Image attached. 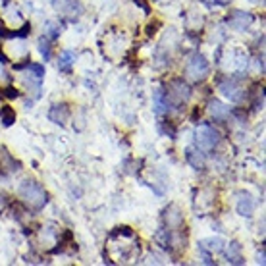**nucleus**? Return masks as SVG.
<instances>
[{"mask_svg": "<svg viewBox=\"0 0 266 266\" xmlns=\"http://www.w3.org/2000/svg\"><path fill=\"white\" fill-rule=\"evenodd\" d=\"M18 193H20V197L24 199V203H26L29 208H33V210H41L45 204L49 203V195H47V191L43 189L37 181H33V179L22 181V185H20Z\"/></svg>", "mask_w": 266, "mask_h": 266, "instance_id": "f257e3e1", "label": "nucleus"}, {"mask_svg": "<svg viewBox=\"0 0 266 266\" xmlns=\"http://www.w3.org/2000/svg\"><path fill=\"white\" fill-rule=\"evenodd\" d=\"M210 72V66H208V60L204 58L201 52H195L189 58V62L185 66V76L193 79V81H201L204 77L208 76Z\"/></svg>", "mask_w": 266, "mask_h": 266, "instance_id": "f03ea898", "label": "nucleus"}, {"mask_svg": "<svg viewBox=\"0 0 266 266\" xmlns=\"http://www.w3.org/2000/svg\"><path fill=\"white\" fill-rule=\"evenodd\" d=\"M220 141V133L216 131L214 127L210 126H201L195 131V143L199 151H212Z\"/></svg>", "mask_w": 266, "mask_h": 266, "instance_id": "7ed1b4c3", "label": "nucleus"}, {"mask_svg": "<svg viewBox=\"0 0 266 266\" xmlns=\"http://www.w3.org/2000/svg\"><path fill=\"white\" fill-rule=\"evenodd\" d=\"M191 97V89L189 85L185 83V81H181V79H174L172 83H170V87H168V93H166V99L168 102H172V104H176V106H181L183 102H187Z\"/></svg>", "mask_w": 266, "mask_h": 266, "instance_id": "20e7f679", "label": "nucleus"}, {"mask_svg": "<svg viewBox=\"0 0 266 266\" xmlns=\"http://www.w3.org/2000/svg\"><path fill=\"white\" fill-rule=\"evenodd\" d=\"M218 89H220V93H222L226 99H229L231 102H239L241 99H243V95H245V91L241 89V85L237 83V79H233V77H226L224 81H220Z\"/></svg>", "mask_w": 266, "mask_h": 266, "instance_id": "39448f33", "label": "nucleus"}, {"mask_svg": "<svg viewBox=\"0 0 266 266\" xmlns=\"http://www.w3.org/2000/svg\"><path fill=\"white\" fill-rule=\"evenodd\" d=\"M228 26L231 27V29H235V31H247L249 27H251V24L254 22L253 14L249 12H243V10H235V12H231L228 16Z\"/></svg>", "mask_w": 266, "mask_h": 266, "instance_id": "423d86ee", "label": "nucleus"}, {"mask_svg": "<svg viewBox=\"0 0 266 266\" xmlns=\"http://www.w3.org/2000/svg\"><path fill=\"white\" fill-rule=\"evenodd\" d=\"M237 197H239V199H237V214L245 216V218H251L254 212L253 197H251L249 193H243V191H241Z\"/></svg>", "mask_w": 266, "mask_h": 266, "instance_id": "0eeeda50", "label": "nucleus"}, {"mask_svg": "<svg viewBox=\"0 0 266 266\" xmlns=\"http://www.w3.org/2000/svg\"><path fill=\"white\" fill-rule=\"evenodd\" d=\"M68 118H70V108L64 102L62 104H54L49 110V120L54 122V124H58V126H64L68 122Z\"/></svg>", "mask_w": 266, "mask_h": 266, "instance_id": "6e6552de", "label": "nucleus"}, {"mask_svg": "<svg viewBox=\"0 0 266 266\" xmlns=\"http://www.w3.org/2000/svg\"><path fill=\"white\" fill-rule=\"evenodd\" d=\"M199 249L203 251V253H222L224 251V239H220V237H208V239H203L199 243Z\"/></svg>", "mask_w": 266, "mask_h": 266, "instance_id": "1a4fd4ad", "label": "nucleus"}, {"mask_svg": "<svg viewBox=\"0 0 266 266\" xmlns=\"http://www.w3.org/2000/svg\"><path fill=\"white\" fill-rule=\"evenodd\" d=\"M226 258L229 264H245V258L241 254V245L237 241H231L226 249Z\"/></svg>", "mask_w": 266, "mask_h": 266, "instance_id": "9d476101", "label": "nucleus"}, {"mask_svg": "<svg viewBox=\"0 0 266 266\" xmlns=\"http://www.w3.org/2000/svg\"><path fill=\"white\" fill-rule=\"evenodd\" d=\"M185 158H187V162H189L195 170H203L204 168V156L201 154L199 149H195V147H189L187 151H185Z\"/></svg>", "mask_w": 266, "mask_h": 266, "instance_id": "9b49d317", "label": "nucleus"}, {"mask_svg": "<svg viewBox=\"0 0 266 266\" xmlns=\"http://www.w3.org/2000/svg\"><path fill=\"white\" fill-rule=\"evenodd\" d=\"M208 112H210V116L216 118V120H224V118H228L229 108L226 104H222L220 101H210L208 102Z\"/></svg>", "mask_w": 266, "mask_h": 266, "instance_id": "f8f14e48", "label": "nucleus"}, {"mask_svg": "<svg viewBox=\"0 0 266 266\" xmlns=\"http://www.w3.org/2000/svg\"><path fill=\"white\" fill-rule=\"evenodd\" d=\"M168 108H170V102L164 97V91L156 89L154 91V112L156 114H164V112H168Z\"/></svg>", "mask_w": 266, "mask_h": 266, "instance_id": "ddd939ff", "label": "nucleus"}, {"mask_svg": "<svg viewBox=\"0 0 266 266\" xmlns=\"http://www.w3.org/2000/svg\"><path fill=\"white\" fill-rule=\"evenodd\" d=\"M74 62H76V54L72 51H64L60 54V60H58V70L60 72H70Z\"/></svg>", "mask_w": 266, "mask_h": 266, "instance_id": "4468645a", "label": "nucleus"}, {"mask_svg": "<svg viewBox=\"0 0 266 266\" xmlns=\"http://www.w3.org/2000/svg\"><path fill=\"white\" fill-rule=\"evenodd\" d=\"M39 52L43 54V58H45V60H51V56H52L51 39H49V37H41V39H39Z\"/></svg>", "mask_w": 266, "mask_h": 266, "instance_id": "2eb2a0df", "label": "nucleus"}, {"mask_svg": "<svg viewBox=\"0 0 266 266\" xmlns=\"http://www.w3.org/2000/svg\"><path fill=\"white\" fill-rule=\"evenodd\" d=\"M0 118H2V124L8 127L14 124V120H16V112H14L12 106H2L0 108Z\"/></svg>", "mask_w": 266, "mask_h": 266, "instance_id": "dca6fc26", "label": "nucleus"}, {"mask_svg": "<svg viewBox=\"0 0 266 266\" xmlns=\"http://www.w3.org/2000/svg\"><path fill=\"white\" fill-rule=\"evenodd\" d=\"M156 241H158V245H160V247L168 249V247H170V241H172L170 229H166V228L158 229V231H156Z\"/></svg>", "mask_w": 266, "mask_h": 266, "instance_id": "f3484780", "label": "nucleus"}, {"mask_svg": "<svg viewBox=\"0 0 266 266\" xmlns=\"http://www.w3.org/2000/svg\"><path fill=\"white\" fill-rule=\"evenodd\" d=\"M27 70L31 72V76L39 77V79L45 77V66H41V64H27Z\"/></svg>", "mask_w": 266, "mask_h": 266, "instance_id": "a211bd4d", "label": "nucleus"}, {"mask_svg": "<svg viewBox=\"0 0 266 266\" xmlns=\"http://www.w3.org/2000/svg\"><path fill=\"white\" fill-rule=\"evenodd\" d=\"M45 29H47L45 33H47V37L49 39H56L60 35V26H56L54 22H49V24L45 26Z\"/></svg>", "mask_w": 266, "mask_h": 266, "instance_id": "6ab92c4d", "label": "nucleus"}, {"mask_svg": "<svg viewBox=\"0 0 266 266\" xmlns=\"http://www.w3.org/2000/svg\"><path fill=\"white\" fill-rule=\"evenodd\" d=\"M2 95H4V97H8V99H18V97H20V91H18V89H14V87H6Z\"/></svg>", "mask_w": 266, "mask_h": 266, "instance_id": "aec40b11", "label": "nucleus"}, {"mask_svg": "<svg viewBox=\"0 0 266 266\" xmlns=\"http://www.w3.org/2000/svg\"><path fill=\"white\" fill-rule=\"evenodd\" d=\"M133 2H135L139 8H143V12H145V14H151V10H149V4H147L145 0H133Z\"/></svg>", "mask_w": 266, "mask_h": 266, "instance_id": "412c9836", "label": "nucleus"}, {"mask_svg": "<svg viewBox=\"0 0 266 266\" xmlns=\"http://www.w3.org/2000/svg\"><path fill=\"white\" fill-rule=\"evenodd\" d=\"M4 206H6V197H4L2 193H0V212L4 210Z\"/></svg>", "mask_w": 266, "mask_h": 266, "instance_id": "4be33fe9", "label": "nucleus"}, {"mask_svg": "<svg viewBox=\"0 0 266 266\" xmlns=\"http://www.w3.org/2000/svg\"><path fill=\"white\" fill-rule=\"evenodd\" d=\"M6 62H8V56L0 51V64H6Z\"/></svg>", "mask_w": 266, "mask_h": 266, "instance_id": "5701e85b", "label": "nucleus"}, {"mask_svg": "<svg viewBox=\"0 0 266 266\" xmlns=\"http://www.w3.org/2000/svg\"><path fill=\"white\" fill-rule=\"evenodd\" d=\"M258 262H260V264H264V253L258 254Z\"/></svg>", "mask_w": 266, "mask_h": 266, "instance_id": "b1692460", "label": "nucleus"}, {"mask_svg": "<svg viewBox=\"0 0 266 266\" xmlns=\"http://www.w3.org/2000/svg\"><path fill=\"white\" fill-rule=\"evenodd\" d=\"M216 2H218V4H222V6H226V4H229L231 0H216Z\"/></svg>", "mask_w": 266, "mask_h": 266, "instance_id": "393cba45", "label": "nucleus"}]
</instances>
